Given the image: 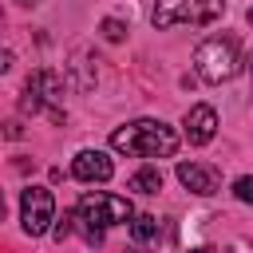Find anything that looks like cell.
Listing matches in <instances>:
<instances>
[{
	"instance_id": "1",
	"label": "cell",
	"mask_w": 253,
	"mask_h": 253,
	"mask_svg": "<svg viewBox=\"0 0 253 253\" xmlns=\"http://www.w3.org/2000/svg\"><path fill=\"white\" fill-rule=\"evenodd\" d=\"M111 146L130 158H170L178 150V134L158 119H134L111 130Z\"/></svg>"
},
{
	"instance_id": "2",
	"label": "cell",
	"mask_w": 253,
	"mask_h": 253,
	"mask_svg": "<svg viewBox=\"0 0 253 253\" xmlns=\"http://www.w3.org/2000/svg\"><path fill=\"white\" fill-rule=\"evenodd\" d=\"M75 217L83 225V237L91 245H103V229L107 225H123V221H134V206L119 194H107V190H87L75 206Z\"/></svg>"
},
{
	"instance_id": "3",
	"label": "cell",
	"mask_w": 253,
	"mask_h": 253,
	"mask_svg": "<svg viewBox=\"0 0 253 253\" xmlns=\"http://www.w3.org/2000/svg\"><path fill=\"white\" fill-rule=\"evenodd\" d=\"M194 67H198V75H202L206 83H225V79H233L237 67H241V59H237V40H229V36H210V40H202V43L194 47Z\"/></svg>"
},
{
	"instance_id": "4",
	"label": "cell",
	"mask_w": 253,
	"mask_h": 253,
	"mask_svg": "<svg viewBox=\"0 0 253 253\" xmlns=\"http://www.w3.org/2000/svg\"><path fill=\"white\" fill-rule=\"evenodd\" d=\"M225 16V0H154V28H178V24H213Z\"/></svg>"
},
{
	"instance_id": "5",
	"label": "cell",
	"mask_w": 253,
	"mask_h": 253,
	"mask_svg": "<svg viewBox=\"0 0 253 253\" xmlns=\"http://www.w3.org/2000/svg\"><path fill=\"white\" fill-rule=\"evenodd\" d=\"M20 221H24V233L40 237V233L55 221V198H51V190L28 186V190L20 194Z\"/></svg>"
},
{
	"instance_id": "6",
	"label": "cell",
	"mask_w": 253,
	"mask_h": 253,
	"mask_svg": "<svg viewBox=\"0 0 253 253\" xmlns=\"http://www.w3.org/2000/svg\"><path fill=\"white\" fill-rule=\"evenodd\" d=\"M182 126H186V138H190L194 146H206V142L217 134V111H213L210 103H198V107L186 111Z\"/></svg>"
},
{
	"instance_id": "7",
	"label": "cell",
	"mask_w": 253,
	"mask_h": 253,
	"mask_svg": "<svg viewBox=\"0 0 253 253\" xmlns=\"http://www.w3.org/2000/svg\"><path fill=\"white\" fill-rule=\"evenodd\" d=\"M178 182L186 186V190H194V194H213L217 190V182H221V174H217V166H206V162H178Z\"/></svg>"
},
{
	"instance_id": "8",
	"label": "cell",
	"mask_w": 253,
	"mask_h": 253,
	"mask_svg": "<svg viewBox=\"0 0 253 253\" xmlns=\"http://www.w3.org/2000/svg\"><path fill=\"white\" fill-rule=\"evenodd\" d=\"M71 174L79 182H107L115 174V166H111V158L103 150H79L75 162H71Z\"/></svg>"
},
{
	"instance_id": "9",
	"label": "cell",
	"mask_w": 253,
	"mask_h": 253,
	"mask_svg": "<svg viewBox=\"0 0 253 253\" xmlns=\"http://www.w3.org/2000/svg\"><path fill=\"white\" fill-rule=\"evenodd\" d=\"M130 190H134V194H158V190H162V170H154V166L138 170V174L130 178Z\"/></svg>"
},
{
	"instance_id": "10",
	"label": "cell",
	"mask_w": 253,
	"mask_h": 253,
	"mask_svg": "<svg viewBox=\"0 0 253 253\" xmlns=\"http://www.w3.org/2000/svg\"><path fill=\"white\" fill-rule=\"evenodd\" d=\"M130 237H134V241H154V237H158V217H154V213H134Z\"/></svg>"
},
{
	"instance_id": "11",
	"label": "cell",
	"mask_w": 253,
	"mask_h": 253,
	"mask_svg": "<svg viewBox=\"0 0 253 253\" xmlns=\"http://www.w3.org/2000/svg\"><path fill=\"white\" fill-rule=\"evenodd\" d=\"M233 194H237V202H245V206H253V174H245V178H237V182H233Z\"/></svg>"
},
{
	"instance_id": "12",
	"label": "cell",
	"mask_w": 253,
	"mask_h": 253,
	"mask_svg": "<svg viewBox=\"0 0 253 253\" xmlns=\"http://www.w3.org/2000/svg\"><path fill=\"white\" fill-rule=\"evenodd\" d=\"M75 221H79L75 213H63V217L55 221V241H67V237H71V229H75Z\"/></svg>"
},
{
	"instance_id": "13",
	"label": "cell",
	"mask_w": 253,
	"mask_h": 253,
	"mask_svg": "<svg viewBox=\"0 0 253 253\" xmlns=\"http://www.w3.org/2000/svg\"><path fill=\"white\" fill-rule=\"evenodd\" d=\"M103 36H107V40H123V36H126V28H123L119 20H103Z\"/></svg>"
},
{
	"instance_id": "14",
	"label": "cell",
	"mask_w": 253,
	"mask_h": 253,
	"mask_svg": "<svg viewBox=\"0 0 253 253\" xmlns=\"http://www.w3.org/2000/svg\"><path fill=\"white\" fill-rule=\"evenodd\" d=\"M245 20H249V24H253V8H249V12H245Z\"/></svg>"
},
{
	"instance_id": "15",
	"label": "cell",
	"mask_w": 253,
	"mask_h": 253,
	"mask_svg": "<svg viewBox=\"0 0 253 253\" xmlns=\"http://www.w3.org/2000/svg\"><path fill=\"white\" fill-rule=\"evenodd\" d=\"M16 4H36V0H16Z\"/></svg>"
},
{
	"instance_id": "16",
	"label": "cell",
	"mask_w": 253,
	"mask_h": 253,
	"mask_svg": "<svg viewBox=\"0 0 253 253\" xmlns=\"http://www.w3.org/2000/svg\"><path fill=\"white\" fill-rule=\"evenodd\" d=\"M194 253H210V249H194Z\"/></svg>"
},
{
	"instance_id": "17",
	"label": "cell",
	"mask_w": 253,
	"mask_h": 253,
	"mask_svg": "<svg viewBox=\"0 0 253 253\" xmlns=\"http://www.w3.org/2000/svg\"><path fill=\"white\" fill-rule=\"evenodd\" d=\"M249 71H253V59H249Z\"/></svg>"
}]
</instances>
